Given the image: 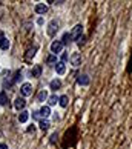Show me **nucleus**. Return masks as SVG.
I'll list each match as a JSON object with an SVG mask.
<instances>
[{"instance_id":"obj_12","label":"nucleus","mask_w":132,"mask_h":149,"mask_svg":"<svg viewBox=\"0 0 132 149\" xmlns=\"http://www.w3.org/2000/svg\"><path fill=\"white\" fill-rule=\"evenodd\" d=\"M28 118H29V112L22 111V112L19 114V121H20V123H25V121H28Z\"/></svg>"},{"instance_id":"obj_27","label":"nucleus","mask_w":132,"mask_h":149,"mask_svg":"<svg viewBox=\"0 0 132 149\" xmlns=\"http://www.w3.org/2000/svg\"><path fill=\"white\" fill-rule=\"evenodd\" d=\"M0 149H8V146L5 145V143H2V145H0Z\"/></svg>"},{"instance_id":"obj_9","label":"nucleus","mask_w":132,"mask_h":149,"mask_svg":"<svg viewBox=\"0 0 132 149\" xmlns=\"http://www.w3.org/2000/svg\"><path fill=\"white\" fill-rule=\"evenodd\" d=\"M38 112H40V117L42 118H48L49 115H51V109H49V106H42Z\"/></svg>"},{"instance_id":"obj_21","label":"nucleus","mask_w":132,"mask_h":149,"mask_svg":"<svg viewBox=\"0 0 132 149\" xmlns=\"http://www.w3.org/2000/svg\"><path fill=\"white\" fill-rule=\"evenodd\" d=\"M8 103V97L5 92H0V104H6Z\"/></svg>"},{"instance_id":"obj_24","label":"nucleus","mask_w":132,"mask_h":149,"mask_svg":"<svg viewBox=\"0 0 132 149\" xmlns=\"http://www.w3.org/2000/svg\"><path fill=\"white\" fill-rule=\"evenodd\" d=\"M83 43H85V36H81V37L79 38V46H81Z\"/></svg>"},{"instance_id":"obj_6","label":"nucleus","mask_w":132,"mask_h":149,"mask_svg":"<svg viewBox=\"0 0 132 149\" xmlns=\"http://www.w3.org/2000/svg\"><path fill=\"white\" fill-rule=\"evenodd\" d=\"M20 91H22V95H23V97H28V95L32 94V86L29 83H23L22 88H20Z\"/></svg>"},{"instance_id":"obj_5","label":"nucleus","mask_w":132,"mask_h":149,"mask_svg":"<svg viewBox=\"0 0 132 149\" xmlns=\"http://www.w3.org/2000/svg\"><path fill=\"white\" fill-rule=\"evenodd\" d=\"M26 106V102H25V98L23 97H17L15 98V102H14V108L17 109V111H23V108Z\"/></svg>"},{"instance_id":"obj_18","label":"nucleus","mask_w":132,"mask_h":149,"mask_svg":"<svg viewBox=\"0 0 132 149\" xmlns=\"http://www.w3.org/2000/svg\"><path fill=\"white\" fill-rule=\"evenodd\" d=\"M62 42H63V45H69V43L72 42V37H71V34H69V32H66V34L63 36Z\"/></svg>"},{"instance_id":"obj_17","label":"nucleus","mask_w":132,"mask_h":149,"mask_svg":"<svg viewBox=\"0 0 132 149\" xmlns=\"http://www.w3.org/2000/svg\"><path fill=\"white\" fill-rule=\"evenodd\" d=\"M46 98H48V92H46L45 89H43V91H40V94L37 95V100H38V102H45Z\"/></svg>"},{"instance_id":"obj_20","label":"nucleus","mask_w":132,"mask_h":149,"mask_svg":"<svg viewBox=\"0 0 132 149\" xmlns=\"http://www.w3.org/2000/svg\"><path fill=\"white\" fill-rule=\"evenodd\" d=\"M60 100V98L57 95H51L48 98V103H49V106H54V104H57V102Z\"/></svg>"},{"instance_id":"obj_2","label":"nucleus","mask_w":132,"mask_h":149,"mask_svg":"<svg viewBox=\"0 0 132 149\" xmlns=\"http://www.w3.org/2000/svg\"><path fill=\"white\" fill-rule=\"evenodd\" d=\"M62 49H63V42H62V40H54V42H52V45H51V52L58 54V52H62Z\"/></svg>"},{"instance_id":"obj_26","label":"nucleus","mask_w":132,"mask_h":149,"mask_svg":"<svg viewBox=\"0 0 132 149\" xmlns=\"http://www.w3.org/2000/svg\"><path fill=\"white\" fill-rule=\"evenodd\" d=\"M56 140H57V134H52V137H51V143H56Z\"/></svg>"},{"instance_id":"obj_28","label":"nucleus","mask_w":132,"mask_h":149,"mask_svg":"<svg viewBox=\"0 0 132 149\" xmlns=\"http://www.w3.org/2000/svg\"><path fill=\"white\" fill-rule=\"evenodd\" d=\"M28 132H34V126H29V128H28Z\"/></svg>"},{"instance_id":"obj_1","label":"nucleus","mask_w":132,"mask_h":149,"mask_svg":"<svg viewBox=\"0 0 132 149\" xmlns=\"http://www.w3.org/2000/svg\"><path fill=\"white\" fill-rule=\"evenodd\" d=\"M83 36V26L81 25H75L72 32H71V37H72V40H79V38Z\"/></svg>"},{"instance_id":"obj_15","label":"nucleus","mask_w":132,"mask_h":149,"mask_svg":"<svg viewBox=\"0 0 132 149\" xmlns=\"http://www.w3.org/2000/svg\"><path fill=\"white\" fill-rule=\"evenodd\" d=\"M58 103H60V106H62V108H66V106H68V103H69L68 95H62V97H60V100H58Z\"/></svg>"},{"instance_id":"obj_22","label":"nucleus","mask_w":132,"mask_h":149,"mask_svg":"<svg viewBox=\"0 0 132 149\" xmlns=\"http://www.w3.org/2000/svg\"><path fill=\"white\" fill-rule=\"evenodd\" d=\"M46 63H49V65H54V63H56V65H57V57H56V56H49V57L46 58Z\"/></svg>"},{"instance_id":"obj_10","label":"nucleus","mask_w":132,"mask_h":149,"mask_svg":"<svg viewBox=\"0 0 132 149\" xmlns=\"http://www.w3.org/2000/svg\"><path fill=\"white\" fill-rule=\"evenodd\" d=\"M56 71H57L58 75H63V74L66 72V65H65L63 62H58V63L56 65Z\"/></svg>"},{"instance_id":"obj_25","label":"nucleus","mask_w":132,"mask_h":149,"mask_svg":"<svg viewBox=\"0 0 132 149\" xmlns=\"http://www.w3.org/2000/svg\"><path fill=\"white\" fill-rule=\"evenodd\" d=\"M32 118H40V112H32Z\"/></svg>"},{"instance_id":"obj_13","label":"nucleus","mask_w":132,"mask_h":149,"mask_svg":"<svg viewBox=\"0 0 132 149\" xmlns=\"http://www.w3.org/2000/svg\"><path fill=\"white\" fill-rule=\"evenodd\" d=\"M35 51H37V48L34 46V48H31V49H28V51H26V56H25V60H31V57H34L35 56Z\"/></svg>"},{"instance_id":"obj_3","label":"nucleus","mask_w":132,"mask_h":149,"mask_svg":"<svg viewBox=\"0 0 132 149\" xmlns=\"http://www.w3.org/2000/svg\"><path fill=\"white\" fill-rule=\"evenodd\" d=\"M69 60H71V65L77 68V66H80V65H81V54H80V52H74L72 56H71Z\"/></svg>"},{"instance_id":"obj_19","label":"nucleus","mask_w":132,"mask_h":149,"mask_svg":"<svg viewBox=\"0 0 132 149\" xmlns=\"http://www.w3.org/2000/svg\"><path fill=\"white\" fill-rule=\"evenodd\" d=\"M38 126H40V129H42V131H46V129H48L51 125H49V121H48V120H40V123H38Z\"/></svg>"},{"instance_id":"obj_14","label":"nucleus","mask_w":132,"mask_h":149,"mask_svg":"<svg viewBox=\"0 0 132 149\" xmlns=\"http://www.w3.org/2000/svg\"><path fill=\"white\" fill-rule=\"evenodd\" d=\"M60 88H62V80L56 79V80H52V81H51V89L57 91V89H60Z\"/></svg>"},{"instance_id":"obj_16","label":"nucleus","mask_w":132,"mask_h":149,"mask_svg":"<svg viewBox=\"0 0 132 149\" xmlns=\"http://www.w3.org/2000/svg\"><path fill=\"white\" fill-rule=\"evenodd\" d=\"M0 48H2L3 51H6V49L9 48V40H8L6 37H3V38H2V42H0Z\"/></svg>"},{"instance_id":"obj_4","label":"nucleus","mask_w":132,"mask_h":149,"mask_svg":"<svg viewBox=\"0 0 132 149\" xmlns=\"http://www.w3.org/2000/svg\"><path fill=\"white\" fill-rule=\"evenodd\" d=\"M57 29H58V22L57 20H51V23L48 25V36H54Z\"/></svg>"},{"instance_id":"obj_23","label":"nucleus","mask_w":132,"mask_h":149,"mask_svg":"<svg viewBox=\"0 0 132 149\" xmlns=\"http://www.w3.org/2000/svg\"><path fill=\"white\" fill-rule=\"evenodd\" d=\"M68 58H71V57H69L66 52H63V54H62V62H63V63H65V62H68Z\"/></svg>"},{"instance_id":"obj_7","label":"nucleus","mask_w":132,"mask_h":149,"mask_svg":"<svg viewBox=\"0 0 132 149\" xmlns=\"http://www.w3.org/2000/svg\"><path fill=\"white\" fill-rule=\"evenodd\" d=\"M89 77H88L86 74H83V75H79V79H77V83L79 85H81V86H88L89 85Z\"/></svg>"},{"instance_id":"obj_8","label":"nucleus","mask_w":132,"mask_h":149,"mask_svg":"<svg viewBox=\"0 0 132 149\" xmlns=\"http://www.w3.org/2000/svg\"><path fill=\"white\" fill-rule=\"evenodd\" d=\"M34 9H35L37 14H46L48 13V6H46L45 3H37Z\"/></svg>"},{"instance_id":"obj_11","label":"nucleus","mask_w":132,"mask_h":149,"mask_svg":"<svg viewBox=\"0 0 132 149\" xmlns=\"http://www.w3.org/2000/svg\"><path fill=\"white\" fill-rule=\"evenodd\" d=\"M40 74H42V66L35 65L34 68H32V71H31V75L32 77H40Z\"/></svg>"}]
</instances>
